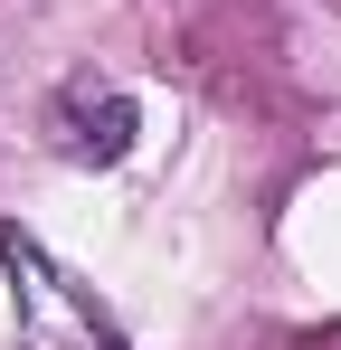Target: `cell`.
Listing matches in <instances>:
<instances>
[{
	"mask_svg": "<svg viewBox=\"0 0 341 350\" xmlns=\"http://www.w3.org/2000/svg\"><path fill=\"white\" fill-rule=\"evenodd\" d=\"M133 95H114V85H66L57 95V152L66 161H86V171H105L133 152Z\"/></svg>",
	"mask_w": 341,
	"mask_h": 350,
	"instance_id": "cell-2",
	"label": "cell"
},
{
	"mask_svg": "<svg viewBox=\"0 0 341 350\" xmlns=\"http://www.w3.org/2000/svg\"><path fill=\"white\" fill-rule=\"evenodd\" d=\"M0 350H123V332L38 237L0 228Z\"/></svg>",
	"mask_w": 341,
	"mask_h": 350,
	"instance_id": "cell-1",
	"label": "cell"
}]
</instances>
